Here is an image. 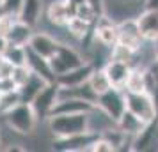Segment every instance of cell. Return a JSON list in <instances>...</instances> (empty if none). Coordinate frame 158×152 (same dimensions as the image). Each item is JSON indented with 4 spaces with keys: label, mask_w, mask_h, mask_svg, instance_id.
<instances>
[{
    "label": "cell",
    "mask_w": 158,
    "mask_h": 152,
    "mask_svg": "<svg viewBox=\"0 0 158 152\" xmlns=\"http://www.w3.org/2000/svg\"><path fill=\"white\" fill-rule=\"evenodd\" d=\"M46 120H48V129L53 138H69L91 131L89 111L87 113H55V115H50Z\"/></svg>",
    "instance_id": "cell-1"
},
{
    "label": "cell",
    "mask_w": 158,
    "mask_h": 152,
    "mask_svg": "<svg viewBox=\"0 0 158 152\" xmlns=\"http://www.w3.org/2000/svg\"><path fill=\"white\" fill-rule=\"evenodd\" d=\"M6 124L9 126V129L15 131L16 134H32V131L36 129L37 124V113L36 110L32 108L30 103H18L16 106L4 113Z\"/></svg>",
    "instance_id": "cell-2"
},
{
    "label": "cell",
    "mask_w": 158,
    "mask_h": 152,
    "mask_svg": "<svg viewBox=\"0 0 158 152\" xmlns=\"http://www.w3.org/2000/svg\"><path fill=\"white\" fill-rule=\"evenodd\" d=\"M126 110L135 113L146 124L158 119V103L148 92H126Z\"/></svg>",
    "instance_id": "cell-3"
},
{
    "label": "cell",
    "mask_w": 158,
    "mask_h": 152,
    "mask_svg": "<svg viewBox=\"0 0 158 152\" xmlns=\"http://www.w3.org/2000/svg\"><path fill=\"white\" fill-rule=\"evenodd\" d=\"M96 106L105 111L115 124L117 120L123 117V113L126 111V92L123 88H110L105 94L98 95V101H96Z\"/></svg>",
    "instance_id": "cell-4"
},
{
    "label": "cell",
    "mask_w": 158,
    "mask_h": 152,
    "mask_svg": "<svg viewBox=\"0 0 158 152\" xmlns=\"http://www.w3.org/2000/svg\"><path fill=\"white\" fill-rule=\"evenodd\" d=\"M59 92H60V85L57 81H50L46 83L37 95L32 99V108L36 110L37 119H48L52 115V111L55 108V104L59 101Z\"/></svg>",
    "instance_id": "cell-5"
},
{
    "label": "cell",
    "mask_w": 158,
    "mask_h": 152,
    "mask_svg": "<svg viewBox=\"0 0 158 152\" xmlns=\"http://www.w3.org/2000/svg\"><path fill=\"white\" fill-rule=\"evenodd\" d=\"M85 62L82 55H80L77 50H73L71 46H68V44H62L59 46L57 53L50 58V64H52V69L55 72V76H60V74H64V72L71 71L75 67H78Z\"/></svg>",
    "instance_id": "cell-6"
},
{
    "label": "cell",
    "mask_w": 158,
    "mask_h": 152,
    "mask_svg": "<svg viewBox=\"0 0 158 152\" xmlns=\"http://www.w3.org/2000/svg\"><path fill=\"white\" fill-rule=\"evenodd\" d=\"M93 36L96 43L110 50L114 44H117V39H119L117 21H112V18H108L107 14L100 16L93 27Z\"/></svg>",
    "instance_id": "cell-7"
},
{
    "label": "cell",
    "mask_w": 158,
    "mask_h": 152,
    "mask_svg": "<svg viewBox=\"0 0 158 152\" xmlns=\"http://www.w3.org/2000/svg\"><path fill=\"white\" fill-rule=\"evenodd\" d=\"M77 14V6L68 0H53L46 6V20L55 27H66L68 21Z\"/></svg>",
    "instance_id": "cell-8"
},
{
    "label": "cell",
    "mask_w": 158,
    "mask_h": 152,
    "mask_svg": "<svg viewBox=\"0 0 158 152\" xmlns=\"http://www.w3.org/2000/svg\"><path fill=\"white\" fill-rule=\"evenodd\" d=\"M27 46H29L34 53H37V55H41V57L50 60V58L57 53L60 43H59L53 36L46 34V32H36V34H32V37H30V41H29Z\"/></svg>",
    "instance_id": "cell-9"
},
{
    "label": "cell",
    "mask_w": 158,
    "mask_h": 152,
    "mask_svg": "<svg viewBox=\"0 0 158 152\" xmlns=\"http://www.w3.org/2000/svg\"><path fill=\"white\" fill-rule=\"evenodd\" d=\"M131 69H133V65L126 64V62H119V60H112V58H108L107 62H105V65H103V71L107 72L112 87L123 88V90L126 87V81L130 78Z\"/></svg>",
    "instance_id": "cell-10"
},
{
    "label": "cell",
    "mask_w": 158,
    "mask_h": 152,
    "mask_svg": "<svg viewBox=\"0 0 158 152\" xmlns=\"http://www.w3.org/2000/svg\"><path fill=\"white\" fill-rule=\"evenodd\" d=\"M94 67L96 65L93 62H84L82 65L78 67H75L71 71L64 72V74H60L57 76V83L60 87H78V85H84L89 81L91 78V74H93Z\"/></svg>",
    "instance_id": "cell-11"
},
{
    "label": "cell",
    "mask_w": 158,
    "mask_h": 152,
    "mask_svg": "<svg viewBox=\"0 0 158 152\" xmlns=\"http://www.w3.org/2000/svg\"><path fill=\"white\" fill-rule=\"evenodd\" d=\"M98 136L96 133H84V134H77V136H69V138H55L53 142V149L57 150H64V152H73V150H91L94 138Z\"/></svg>",
    "instance_id": "cell-12"
},
{
    "label": "cell",
    "mask_w": 158,
    "mask_h": 152,
    "mask_svg": "<svg viewBox=\"0 0 158 152\" xmlns=\"http://www.w3.org/2000/svg\"><path fill=\"white\" fill-rule=\"evenodd\" d=\"M137 25L144 41H153L158 36V9L146 7L137 16Z\"/></svg>",
    "instance_id": "cell-13"
},
{
    "label": "cell",
    "mask_w": 158,
    "mask_h": 152,
    "mask_svg": "<svg viewBox=\"0 0 158 152\" xmlns=\"http://www.w3.org/2000/svg\"><path fill=\"white\" fill-rule=\"evenodd\" d=\"M27 65L30 67V71L39 74V76H41L43 80H46L48 83H50V81H57V76H55V72L52 69L50 60L41 57V55H37V53H34L29 46H27Z\"/></svg>",
    "instance_id": "cell-14"
},
{
    "label": "cell",
    "mask_w": 158,
    "mask_h": 152,
    "mask_svg": "<svg viewBox=\"0 0 158 152\" xmlns=\"http://www.w3.org/2000/svg\"><path fill=\"white\" fill-rule=\"evenodd\" d=\"M96 104H93L91 101L80 99V97H59L52 115H55V113H87Z\"/></svg>",
    "instance_id": "cell-15"
},
{
    "label": "cell",
    "mask_w": 158,
    "mask_h": 152,
    "mask_svg": "<svg viewBox=\"0 0 158 152\" xmlns=\"http://www.w3.org/2000/svg\"><path fill=\"white\" fill-rule=\"evenodd\" d=\"M43 0H23L22 11L18 14V20L23 23L30 25L32 29L36 27L39 20H41V14H43Z\"/></svg>",
    "instance_id": "cell-16"
},
{
    "label": "cell",
    "mask_w": 158,
    "mask_h": 152,
    "mask_svg": "<svg viewBox=\"0 0 158 152\" xmlns=\"http://www.w3.org/2000/svg\"><path fill=\"white\" fill-rule=\"evenodd\" d=\"M115 126H117L124 134H128L130 138H135L137 134H140V133H142L144 127H146L148 124L144 122L142 119H139L135 113H131L130 110H126V111L123 113V117L117 120Z\"/></svg>",
    "instance_id": "cell-17"
},
{
    "label": "cell",
    "mask_w": 158,
    "mask_h": 152,
    "mask_svg": "<svg viewBox=\"0 0 158 152\" xmlns=\"http://www.w3.org/2000/svg\"><path fill=\"white\" fill-rule=\"evenodd\" d=\"M32 27L27 25V23L20 21V20H16L15 25L11 27L9 30V34L6 36V41L7 44H18V46H27L30 41V37H32Z\"/></svg>",
    "instance_id": "cell-18"
},
{
    "label": "cell",
    "mask_w": 158,
    "mask_h": 152,
    "mask_svg": "<svg viewBox=\"0 0 158 152\" xmlns=\"http://www.w3.org/2000/svg\"><path fill=\"white\" fill-rule=\"evenodd\" d=\"M48 81L43 80L39 74H36V72H32L30 74V78L25 83H23L22 87L18 88V92H20V99H22V103H32V99L37 95V92L41 90V88L46 85Z\"/></svg>",
    "instance_id": "cell-19"
},
{
    "label": "cell",
    "mask_w": 158,
    "mask_h": 152,
    "mask_svg": "<svg viewBox=\"0 0 158 152\" xmlns=\"http://www.w3.org/2000/svg\"><path fill=\"white\" fill-rule=\"evenodd\" d=\"M93 23L85 21V20H82L78 16H73L71 20L68 21L66 25V30H68V34L75 39H82L84 41V37H87L91 32H93Z\"/></svg>",
    "instance_id": "cell-20"
},
{
    "label": "cell",
    "mask_w": 158,
    "mask_h": 152,
    "mask_svg": "<svg viewBox=\"0 0 158 152\" xmlns=\"http://www.w3.org/2000/svg\"><path fill=\"white\" fill-rule=\"evenodd\" d=\"M124 92H146V67L135 65L131 69Z\"/></svg>",
    "instance_id": "cell-21"
},
{
    "label": "cell",
    "mask_w": 158,
    "mask_h": 152,
    "mask_svg": "<svg viewBox=\"0 0 158 152\" xmlns=\"http://www.w3.org/2000/svg\"><path fill=\"white\" fill-rule=\"evenodd\" d=\"M89 85H91V88L96 92V95L105 94L107 90L112 88V83L108 80L107 72L103 71V67H94L93 74H91V78H89Z\"/></svg>",
    "instance_id": "cell-22"
},
{
    "label": "cell",
    "mask_w": 158,
    "mask_h": 152,
    "mask_svg": "<svg viewBox=\"0 0 158 152\" xmlns=\"http://www.w3.org/2000/svg\"><path fill=\"white\" fill-rule=\"evenodd\" d=\"M2 55L7 58L15 67H18V65H27V46L7 44Z\"/></svg>",
    "instance_id": "cell-23"
},
{
    "label": "cell",
    "mask_w": 158,
    "mask_h": 152,
    "mask_svg": "<svg viewBox=\"0 0 158 152\" xmlns=\"http://www.w3.org/2000/svg\"><path fill=\"white\" fill-rule=\"evenodd\" d=\"M18 103H22L18 88H16V90H11V92H2V94H0V113L4 115L6 111H9V110L13 108V106H16Z\"/></svg>",
    "instance_id": "cell-24"
},
{
    "label": "cell",
    "mask_w": 158,
    "mask_h": 152,
    "mask_svg": "<svg viewBox=\"0 0 158 152\" xmlns=\"http://www.w3.org/2000/svg\"><path fill=\"white\" fill-rule=\"evenodd\" d=\"M91 150H94V152H114L115 147L110 143V142H108L105 136L98 134V136L94 138L93 145H91Z\"/></svg>",
    "instance_id": "cell-25"
},
{
    "label": "cell",
    "mask_w": 158,
    "mask_h": 152,
    "mask_svg": "<svg viewBox=\"0 0 158 152\" xmlns=\"http://www.w3.org/2000/svg\"><path fill=\"white\" fill-rule=\"evenodd\" d=\"M16 20H18L16 16L7 14V13H2V14H0V37L6 39V36L9 34V30H11V27L15 25Z\"/></svg>",
    "instance_id": "cell-26"
},
{
    "label": "cell",
    "mask_w": 158,
    "mask_h": 152,
    "mask_svg": "<svg viewBox=\"0 0 158 152\" xmlns=\"http://www.w3.org/2000/svg\"><path fill=\"white\" fill-rule=\"evenodd\" d=\"M0 6H2V9H4V13L13 14V16L18 18L20 11H22V6H23V0H2Z\"/></svg>",
    "instance_id": "cell-27"
},
{
    "label": "cell",
    "mask_w": 158,
    "mask_h": 152,
    "mask_svg": "<svg viewBox=\"0 0 158 152\" xmlns=\"http://www.w3.org/2000/svg\"><path fill=\"white\" fill-rule=\"evenodd\" d=\"M13 72H15V65L0 53V80L13 78Z\"/></svg>",
    "instance_id": "cell-28"
},
{
    "label": "cell",
    "mask_w": 158,
    "mask_h": 152,
    "mask_svg": "<svg viewBox=\"0 0 158 152\" xmlns=\"http://www.w3.org/2000/svg\"><path fill=\"white\" fill-rule=\"evenodd\" d=\"M87 4L96 11L98 16H103L105 14V0H85Z\"/></svg>",
    "instance_id": "cell-29"
},
{
    "label": "cell",
    "mask_w": 158,
    "mask_h": 152,
    "mask_svg": "<svg viewBox=\"0 0 158 152\" xmlns=\"http://www.w3.org/2000/svg\"><path fill=\"white\" fill-rule=\"evenodd\" d=\"M146 7H149V9H158V0H146Z\"/></svg>",
    "instance_id": "cell-30"
},
{
    "label": "cell",
    "mask_w": 158,
    "mask_h": 152,
    "mask_svg": "<svg viewBox=\"0 0 158 152\" xmlns=\"http://www.w3.org/2000/svg\"><path fill=\"white\" fill-rule=\"evenodd\" d=\"M151 43H153V48H155V51H156V55H158V36L155 37V39H153Z\"/></svg>",
    "instance_id": "cell-31"
},
{
    "label": "cell",
    "mask_w": 158,
    "mask_h": 152,
    "mask_svg": "<svg viewBox=\"0 0 158 152\" xmlns=\"http://www.w3.org/2000/svg\"><path fill=\"white\" fill-rule=\"evenodd\" d=\"M69 4H73V6H80V4H84L85 0H68Z\"/></svg>",
    "instance_id": "cell-32"
},
{
    "label": "cell",
    "mask_w": 158,
    "mask_h": 152,
    "mask_svg": "<svg viewBox=\"0 0 158 152\" xmlns=\"http://www.w3.org/2000/svg\"><path fill=\"white\" fill-rule=\"evenodd\" d=\"M153 65H155V69H156V72H158V55H156V60H155V64Z\"/></svg>",
    "instance_id": "cell-33"
},
{
    "label": "cell",
    "mask_w": 158,
    "mask_h": 152,
    "mask_svg": "<svg viewBox=\"0 0 158 152\" xmlns=\"http://www.w3.org/2000/svg\"><path fill=\"white\" fill-rule=\"evenodd\" d=\"M0 150H2V140H0Z\"/></svg>",
    "instance_id": "cell-34"
},
{
    "label": "cell",
    "mask_w": 158,
    "mask_h": 152,
    "mask_svg": "<svg viewBox=\"0 0 158 152\" xmlns=\"http://www.w3.org/2000/svg\"><path fill=\"white\" fill-rule=\"evenodd\" d=\"M0 2H2V0H0Z\"/></svg>",
    "instance_id": "cell-35"
}]
</instances>
